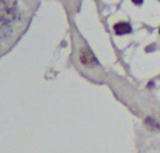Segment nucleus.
Instances as JSON below:
<instances>
[{
    "label": "nucleus",
    "mask_w": 160,
    "mask_h": 153,
    "mask_svg": "<svg viewBox=\"0 0 160 153\" xmlns=\"http://www.w3.org/2000/svg\"><path fill=\"white\" fill-rule=\"evenodd\" d=\"M17 16V0H0V27L7 25Z\"/></svg>",
    "instance_id": "f257e3e1"
},
{
    "label": "nucleus",
    "mask_w": 160,
    "mask_h": 153,
    "mask_svg": "<svg viewBox=\"0 0 160 153\" xmlns=\"http://www.w3.org/2000/svg\"><path fill=\"white\" fill-rule=\"evenodd\" d=\"M79 59H80V62H82L84 66H87V67H93V66H96V65H97L96 56H94L93 52H91V51H88V49H82V51H80Z\"/></svg>",
    "instance_id": "f03ea898"
},
{
    "label": "nucleus",
    "mask_w": 160,
    "mask_h": 153,
    "mask_svg": "<svg viewBox=\"0 0 160 153\" xmlns=\"http://www.w3.org/2000/svg\"><path fill=\"white\" fill-rule=\"evenodd\" d=\"M114 31L117 35H124V34H129L132 31V27L128 22H117L114 25Z\"/></svg>",
    "instance_id": "7ed1b4c3"
},
{
    "label": "nucleus",
    "mask_w": 160,
    "mask_h": 153,
    "mask_svg": "<svg viewBox=\"0 0 160 153\" xmlns=\"http://www.w3.org/2000/svg\"><path fill=\"white\" fill-rule=\"evenodd\" d=\"M145 124H146V125L149 126L150 129H160V124H158L155 120H152V118H148V120H145Z\"/></svg>",
    "instance_id": "20e7f679"
},
{
    "label": "nucleus",
    "mask_w": 160,
    "mask_h": 153,
    "mask_svg": "<svg viewBox=\"0 0 160 153\" xmlns=\"http://www.w3.org/2000/svg\"><path fill=\"white\" fill-rule=\"evenodd\" d=\"M153 45H150V47H146V52H152V49H153Z\"/></svg>",
    "instance_id": "39448f33"
},
{
    "label": "nucleus",
    "mask_w": 160,
    "mask_h": 153,
    "mask_svg": "<svg viewBox=\"0 0 160 153\" xmlns=\"http://www.w3.org/2000/svg\"><path fill=\"white\" fill-rule=\"evenodd\" d=\"M133 3H135V4H142V3H143V0H132Z\"/></svg>",
    "instance_id": "423d86ee"
},
{
    "label": "nucleus",
    "mask_w": 160,
    "mask_h": 153,
    "mask_svg": "<svg viewBox=\"0 0 160 153\" xmlns=\"http://www.w3.org/2000/svg\"><path fill=\"white\" fill-rule=\"evenodd\" d=\"M159 32H160V28H159Z\"/></svg>",
    "instance_id": "0eeeda50"
}]
</instances>
